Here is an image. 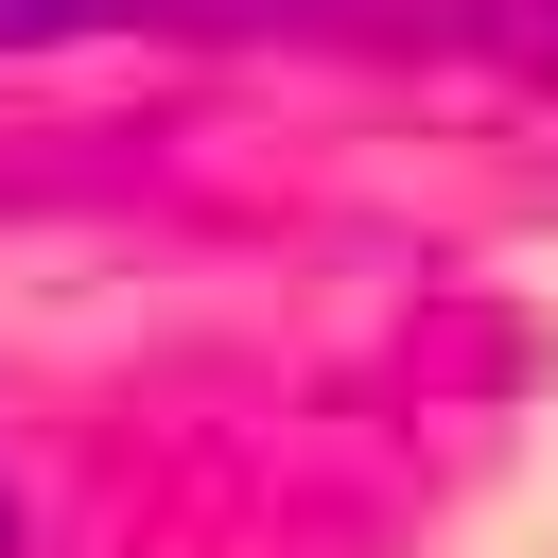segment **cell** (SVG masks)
<instances>
[{"instance_id":"cell-2","label":"cell","mask_w":558,"mask_h":558,"mask_svg":"<svg viewBox=\"0 0 558 558\" xmlns=\"http://www.w3.org/2000/svg\"><path fill=\"white\" fill-rule=\"evenodd\" d=\"M488 52H523V70H558V0H453Z\"/></svg>"},{"instance_id":"cell-3","label":"cell","mask_w":558,"mask_h":558,"mask_svg":"<svg viewBox=\"0 0 558 558\" xmlns=\"http://www.w3.org/2000/svg\"><path fill=\"white\" fill-rule=\"evenodd\" d=\"M0 558H17V506H0Z\"/></svg>"},{"instance_id":"cell-1","label":"cell","mask_w":558,"mask_h":558,"mask_svg":"<svg viewBox=\"0 0 558 558\" xmlns=\"http://www.w3.org/2000/svg\"><path fill=\"white\" fill-rule=\"evenodd\" d=\"M296 17H349V0H0V52H52V35H296Z\"/></svg>"}]
</instances>
